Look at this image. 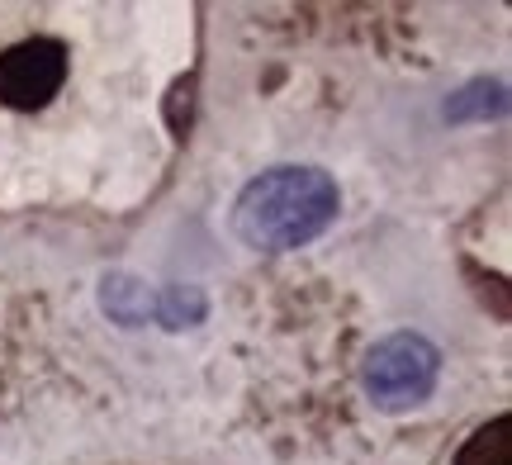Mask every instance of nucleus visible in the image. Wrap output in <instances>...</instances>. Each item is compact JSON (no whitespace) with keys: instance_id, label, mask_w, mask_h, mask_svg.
<instances>
[{"instance_id":"nucleus-3","label":"nucleus","mask_w":512,"mask_h":465,"mask_svg":"<svg viewBox=\"0 0 512 465\" xmlns=\"http://www.w3.org/2000/svg\"><path fill=\"white\" fill-rule=\"evenodd\" d=\"M67 81V48L57 38H24L0 53V105L38 110Z\"/></svg>"},{"instance_id":"nucleus-2","label":"nucleus","mask_w":512,"mask_h":465,"mask_svg":"<svg viewBox=\"0 0 512 465\" xmlns=\"http://www.w3.org/2000/svg\"><path fill=\"white\" fill-rule=\"evenodd\" d=\"M437 375H441V352L418 333H394L375 342L366 356V394L389 413H403L422 404L427 394L437 390Z\"/></svg>"},{"instance_id":"nucleus-1","label":"nucleus","mask_w":512,"mask_h":465,"mask_svg":"<svg viewBox=\"0 0 512 465\" xmlns=\"http://www.w3.org/2000/svg\"><path fill=\"white\" fill-rule=\"evenodd\" d=\"M342 190L318 167H271L238 195L233 233L256 252H294L337 219Z\"/></svg>"}]
</instances>
